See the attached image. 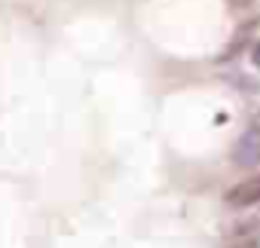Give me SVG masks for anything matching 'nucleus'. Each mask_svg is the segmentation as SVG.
<instances>
[{
  "instance_id": "f03ea898",
  "label": "nucleus",
  "mask_w": 260,
  "mask_h": 248,
  "mask_svg": "<svg viewBox=\"0 0 260 248\" xmlns=\"http://www.w3.org/2000/svg\"><path fill=\"white\" fill-rule=\"evenodd\" d=\"M260 202V175H248L239 184H233L226 190V205L230 208H248Z\"/></svg>"
},
{
  "instance_id": "20e7f679",
  "label": "nucleus",
  "mask_w": 260,
  "mask_h": 248,
  "mask_svg": "<svg viewBox=\"0 0 260 248\" xmlns=\"http://www.w3.org/2000/svg\"><path fill=\"white\" fill-rule=\"evenodd\" d=\"M230 248H260V242H257V236H245V239H233Z\"/></svg>"
},
{
  "instance_id": "f257e3e1",
  "label": "nucleus",
  "mask_w": 260,
  "mask_h": 248,
  "mask_svg": "<svg viewBox=\"0 0 260 248\" xmlns=\"http://www.w3.org/2000/svg\"><path fill=\"white\" fill-rule=\"evenodd\" d=\"M233 163L242 169L260 166V129H248L239 135V141L233 144Z\"/></svg>"
},
{
  "instance_id": "423d86ee",
  "label": "nucleus",
  "mask_w": 260,
  "mask_h": 248,
  "mask_svg": "<svg viewBox=\"0 0 260 248\" xmlns=\"http://www.w3.org/2000/svg\"><path fill=\"white\" fill-rule=\"evenodd\" d=\"M251 52H254V65H257V68H260V43H257V46H254V49H251Z\"/></svg>"
},
{
  "instance_id": "7ed1b4c3",
  "label": "nucleus",
  "mask_w": 260,
  "mask_h": 248,
  "mask_svg": "<svg viewBox=\"0 0 260 248\" xmlns=\"http://www.w3.org/2000/svg\"><path fill=\"white\" fill-rule=\"evenodd\" d=\"M251 28H254V25H245V28H239V34H236V40L230 43V49H226V55H223V58H233V55H236V52H239V49L248 43V37H251Z\"/></svg>"
},
{
  "instance_id": "39448f33",
  "label": "nucleus",
  "mask_w": 260,
  "mask_h": 248,
  "mask_svg": "<svg viewBox=\"0 0 260 248\" xmlns=\"http://www.w3.org/2000/svg\"><path fill=\"white\" fill-rule=\"evenodd\" d=\"M230 4H233V7H239V10H242V7H251V4H254V0H230Z\"/></svg>"
}]
</instances>
